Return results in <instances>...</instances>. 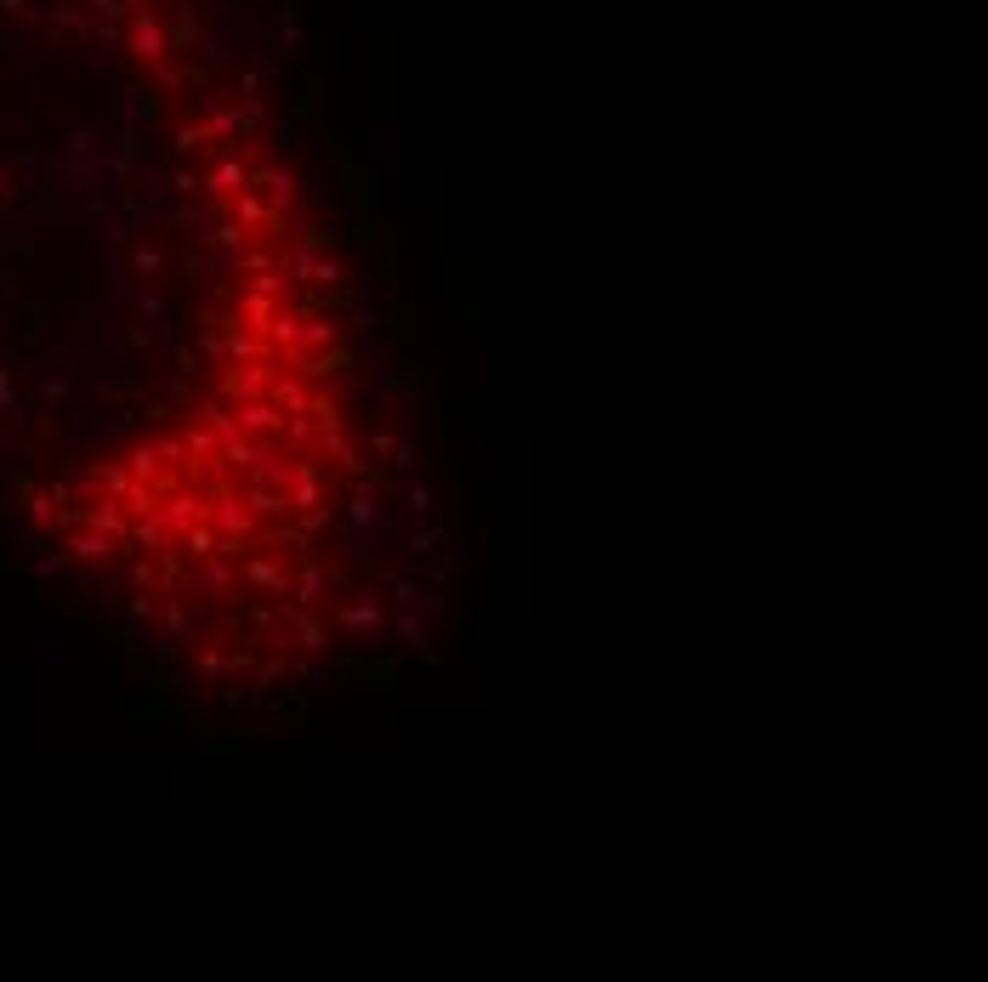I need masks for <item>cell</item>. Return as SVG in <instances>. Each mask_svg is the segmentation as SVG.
<instances>
[{
    "label": "cell",
    "mask_w": 988,
    "mask_h": 982,
    "mask_svg": "<svg viewBox=\"0 0 988 982\" xmlns=\"http://www.w3.org/2000/svg\"><path fill=\"white\" fill-rule=\"evenodd\" d=\"M239 579H245L250 591H262L267 602L290 597V585H296V568L284 562V551H239Z\"/></svg>",
    "instance_id": "cell-1"
},
{
    "label": "cell",
    "mask_w": 988,
    "mask_h": 982,
    "mask_svg": "<svg viewBox=\"0 0 988 982\" xmlns=\"http://www.w3.org/2000/svg\"><path fill=\"white\" fill-rule=\"evenodd\" d=\"M205 523H211L222 540L250 545V540H256V523H262V517H256V511H250L233 489H216V494H211V511H205Z\"/></svg>",
    "instance_id": "cell-2"
},
{
    "label": "cell",
    "mask_w": 988,
    "mask_h": 982,
    "mask_svg": "<svg viewBox=\"0 0 988 982\" xmlns=\"http://www.w3.org/2000/svg\"><path fill=\"white\" fill-rule=\"evenodd\" d=\"M239 591V557H233L228 545H216L211 557L194 562V574H188V597H228Z\"/></svg>",
    "instance_id": "cell-3"
},
{
    "label": "cell",
    "mask_w": 988,
    "mask_h": 982,
    "mask_svg": "<svg viewBox=\"0 0 988 982\" xmlns=\"http://www.w3.org/2000/svg\"><path fill=\"white\" fill-rule=\"evenodd\" d=\"M267 381H273V358H250V364H222V375H216V398H222V404L267 398Z\"/></svg>",
    "instance_id": "cell-4"
},
{
    "label": "cell",
    "mask_w": 988,
    "mask_h": 982,
    "mask_svg": "<svg viewBox=\"0 0 988 982\" xmlns=\"http://www.w3.org/2000/svg\"><path fill=\"white\" fill-rule=\"evenodd\" d=\"M273 608H279V625H284V653L290 648L296 653H324L330 648V631L313 619V608H301V602H290V597H279Z\"/></svg>",
    "instance_id": "cell-5"
},
{
    "label": "cell",
    "mask_w": 988,
    "mask_h": 982,
    "mask_svg": "<svg viewBox=\"0 0 988 982\" xmlns=\"http://www.w3.org/2000/svg\"><path fill=\"white\" fill-rule=\"evenodd\" d=\"M318 245H324V233H318L313 222H307V216H290V250L279 256L284 279H290V284H307V279H313Z\"/></svg>",
    "instance_id": "cell-6"
},
{
    "label": "cell",
    "mask_w": 988,
    "mask_h": 982,
    "mask_svg": "<svg viewBox=\"0 0 988 982\" xmlns=\"http://www.w3.org/2000/svg\"><path fill=\"white\" fill-rule=\"evenodd\" d=\"M250 188L267 199V211H273V222L284 228V216L296 211V199H301V182H296V171H284V165H256L250 171Z\"/></svg>",
    "instance_id": "cell-7"
},
{
    "label": "cell",
    "mask_w": 988,
    "mask_h": 982,
    "mask_svg": "<svg viewBox=\"0 0 988 982\" xmlns=\"http://www.w3.org/2000/svg\"><path fill=\"white\" fill-rule=\"evenodd\" d=\"M336 625L341 631L370 636V648H381V636H387V608H381L375 591H364V597H353V602H341L336 608Z\"/></svg>",
    "instance_id": "cell-8"
},
{
    "label": "cell",
    "mask_w": 988,
    "mask_h": 982,
    "mask_svg": "<svg viewBox=\"0 0 988 982\" xmlns=\"http://www.w3.org/2000/svg\"><path fill=\"white\" fill-rule=\"evenodd\" d=\"M347 591L353 579L341 574V568H324V562H313V557H301V568H296V585H290V602H301V608H318L324 602V591Z\"/></svg>",
    "instance_id": "cell-9"
},
{
    "label": "cell",
    "mask_w": 988,
    "mask_h": 982,
    "mask_svg": "<svg viewBox=\"0 0 988 982\" xmlns=\"http://www.w3.org/2000/svg\"><path fill=\"white\" fill-rule=\"evenodd\" d=\"M228 409H233V421H239L245 438H279L284 421H290L273 398H245V404H228Z\"/></svg>",
    "instance_id": "cell-10"
},
{
    "label": "cell",
    "mask_w": 988,
    "mask_h": 982,
    "mask_svg": "<svg viewBox=\"0 0 988 982\" xmlns=\"http://www.w3.org/2000/svg\"><path fill=\"white\" fill-rule=\"evenodd\" d=\"M205 511H211V500H205V494L177 489L171 500H159V506H154V517H159V523H165V528H171V534L182 540V534H188L194 523H205Z\"/></svg>",
    "instance_id": "cell-11"
},
{
    "label": "cell",
    "mask_w": 988,
    "mask_h": 982,
    "mask_svg": "<svg viewBox=\"0 0 988 982\" xmlns=\"http://www.w3.org/2000/svg\"><path fill=\"white\" fill-rule=\"evenodd\" d=\"M381 591H387L398 608H409V614H443L449 608V597H438V591H421L415 579H404V574H381Z\"/></svg>",
    "instance_id": "cell-12"
},
{
    "label": "cell",
    "mask_w": 988,
    "mask_h": 982,
    "mask_svg": "<svg viewBox=\"0 0 988 982\" xmlns=\"http://www.w3.org/2000/svg\"><path fill=\"white\" fill-rule=\"evenodd\" d=\"M284 506H290V517H296V511H307V506H324V477H318V466L307 455H296V472H290Z\"/></svg>",
    "instance_id": "cell-13"
},
{
    "label": "cell",
    "mask_w": 988,
    "mask_h": 982,
    "mask_svg": "<svg viewBox=\"0 0 988 982\" xmlns=\"http://www.w3.org/2000/svg\"><path fill=\"white\" fill-rule=\"evenodd\" d=\"M267 398L284 409V415H307V404H313V386H307V375L301 369H273V381H267Z\"/></svg>",
    "instance_id": "cell-14"
},
{
    "label": "cell",
    "mask_w": 988,
    "mask_h": 982,
    "mask_svg": "<svg viewBox=\"0 0 988 982\" xmlns=\"http://www.w3.org/2000/svg\"><path fill=\"white\" fill-rule=\"evenodd\" d=\"M222 205H228V216H233V222H245L250 233H262V228H279V222H273V211H267V199H262V193H256V188H250V182H245V188H239V193H228V199H222Z\"/></svg>",
    "instance_id": "cell-15"
},
{
    "label": "cell",
    "mask_w": 988,
    "mask_h": 982,
    "mask_svg": "<svg viewBox=\"0 0 988 982\" xmlns=\"http://www.w3.org/2000/svg\"><path fill=\"white\" fill-rule=\"evenodd\" d=\"M370 455L387 460L392 472H415V466H421V455H415V443H409L404 432H370Z\"/></svg>",
    "instance_id": "cell-16"
},
{
    "label": "cell",
    "mask_w": 988,
    "mask_h": 982,
    "mask_svg": "<svg viewBox=\"0 0 988 982\" xmlns=\"http://www.w3.org/2000/svg\"><path fill=\"white\" fill-rule=\"evenodd\" d=\"M279 307H284V301L279 296H262V290H239V296H233V318H239L245 330H256V335L267 330V318L279 313Z\"/></svg>",
    "instance_id": "cell-17"
},
{
    "label": "cell",
    "mask_w": 988,
    "mask_h": 982,
    "mask_svg": "<svg viewBox=\"0 0 988 982\" xmlns=\"http://www.w3.org/2000/svg\"><path fill=\"white\" fill-rule=\"evenodd\" d=\"M301 313H307V307H279V313L267 318L262 335L273 341V352H279V358H290V352L301 347Z\"/></svg>",
    "instance_id": "cell-18"
},
{
    "label": "cell",
    "mask_w": 988,
    "mask_h": 982,
    "mask_svg": "<svg viewBox=\"0 0 988 982\" xmlns=\"http://www.w3.org/2000/svg\"><path fill=\"white\" fill-rule=\"evenodd\" d=\"M194 239L205 250H239V245H250V239H262V233H250L245 222H233V216H228V222H205Z\"/></svg>",
    "instance_id": "cell-19"
},
{
    "label": "cell",
    "mask_w": 988,
    "mask_h": 982,
    "mask_svg": "<svg viewBox=\"0 0 988 982\" xmlns=\"http://www.w3.org/2000/svg\"><path fill=\"white\" fill-rule=\"evenodd\" d=\"M80 523L91 528V534H114V540L125 545V528H131V517H125L120 500H97V506H86V517Z\"/></svg>",
    "instance_id": "cell-20"
},
{
    "label": "cell",
    "mask_w": 988,
    "mask_h": 982,
    "mask_svg": "<svg viewBox=\"0 0 988 982\" xmlns=\"http://www.w3.org/2000/svg\"><path fill=\"white\" fill-rule=\"evenodd\" d=\"M182 449H188V466H194V472L205 466V460L222 455V443H216V432H211L205 421H188V426H182Z\"/></svg>",
    "instance_id": "cell-21"
},
{
    "label": "cell",
    "mask_w": 988,
    "mask_h": 982,
    "mask_svg": "<svg viewBox=\"0 0 988 982\" xmlns=\"http://www.w3.org/2000/svg\"><path fill=\"white\" fill-rule=\"evenodd\" d=\"M267 455V443H250L245 438V432H233V438L228 443H222V455H216V460H222V466H228V472H256V460H262Z\"/></svg>",
    "instance_id": "cell-22"
},
{
    "label": "cell",
    "mask_w": 988,
    "mask_h": 982,
    "mask_svg": "<svg viewBox=\"0 0 988 982\" xmlns=\"http://www.w3.org/2000/svg\"><path fill=\"white\" fill-rule=\"evenodd\" d=\"M63 545H69V551H74V557H80V562H108V557H114V551H120V540H114V534H91V528H80V534H69V540H63Z\"/></svg>",
    "instance_id": "cell-23"
},
{
    "label": "cell",
    "mask_w": 988,
    "mask_h": 982,
    "mask_svg": "<svg viewBox=\"0 0 988 982\" xmlns=\"http://www.w3.org/2000/svg\"><path fill=\"white\" fill-rule=\"evenodd\" d=\"M318 443H324V455L336 460V466H341L347 477H370V466L358 460V449L347 443V432H318Z\"/></svg>",
    "instance_id": "cell-24"
},
{
    "label": "cell",
    "mask_w": 988,
    "mask_h": 982,
    "mask_svg": "<svg viewBox=\"0 0 988 982\" xmlns=\"http://www.w3.org/2000/svg\"><path fill=\"white\" fill-rule=\"evenodd\" d=\"M245 182H250V165H239V159H222V165H216V171L205 176V182H199V188L216 193V199H228V193H239Z\"/></svg>",
    "instance_id": "cell-25"
},
{
    "label": "cell",
    "mask_w": 988,
    "mask_h": 982,
    "mask_svg": "<svg viewBox=\"0 0 988 982\" xmlns=\"http://www.w3.org/2000/svg\"><path fill=\"white\" fill-rule=\"evenodd\" d=\"M290 472H296V455L284 460L267 449L262 460H256V472H250V483H262V489H290Z\"/></svg>",
    "instance_id": "cell-26"
},
{
    "label": "cell",
    "mask_w": 988,
    "mask_h": 982,
    "mask_svg": "<svg viewBox=\"0 0 988 982\" xmlns=\"http://www.w3.org/2000/svg\"><path fill=\"white\" fill-rule=\"evenodd\" d=\"M387 625H392V631H398V636H404V642H409V648H415V653H421L426 665H432V659H438V648H432V636H426L421 614H409V608H404V614H398V619H387Z\"/></svg>",
    "instance_id": "cell-27"
},
{
    "label": "cell",
    "mask_w": 988,
    "mask_h": 982,
    "mask_svg": "<svg viewBox=\"0 0 988 982\" xmlns=\"http://www.w3.org/2000/svg\"><path fill=\"white\" fill-rule=\"evenodd\" d=\"M239 500H245L256 517H290V506H284V489H262V483H245L239 489Z\"/></svg>",
    "instance_id": "cell-28"
},
{
    "label": "cell",
    "mask_w": 988,
    "mask_h": 982,
    "mask_svg": "<svg viewBox=\"0 0 988 982\" xmlns=\"http://www.w3.org/2000/svg\"><path fill=\"white\" fill-rule=\"evenodd\" d=\"M125 460H131V477H137V483H154V489L165 483V466H159L154 443H131V455Z\"/></svg>",
    "instance_id": "cell-29"
},
{
    "label": "cell",
    "mask_w": 988,
    "mask_h": 982,
    "mask_svg": "<svg viewBox=\"0 0 988 982\" xmlns=\"http://www.w3.org/2000/svg\"><path fill=\"white\" fill-rule=\"evenodd\" d=\"M347 676H364V682H381V687H398V682H404V670H398V665H392V659H353V665H347Z\"/></svg>",
    "instance_id": "cell-30"
},
{
    "label": "cell",
    "mask_w": 988,
    "mask_h": 982,
    "mask_svg": "<svg viewBox=\"0 0 988 982\" xmlns=\"http://www.w3.org/2000/svg\"><path fill=\"white\" fill-rule=\"evenodd\" d=\"M177 545H182V557H188V562H199V557H211L216 545H222V534H216L211 523H194V528H188V534H182Z\"/></svg>",
    "instance_id": "cell-31"
},
{
    "label": "cell",
    "mask_w": 988,
    "mask_h": 982,
    "mask_svg": "<svg viewBox=\"0 0 988 982\" xmlns=\"http://www.w3.org/2000/svg\"><path fill=\"white\" fill-rule=\"evenodd\" d=\"M421 386H426V375L415 364H398L387 375V392H392V398H404V404H409V398H421Z\"/></svg>",
    "instance_id": "cell-32"
},
{
    "label": "cell",
    "mask_w": 988,
    "mask_h": 982,
    "mask_svg": "<svg viewBox=\"0 0 988 982\" xmlns=\"http://www.w3.org/2000/svg\"><path fill=\"white\" fill-rule=\"evenodd\" d=\"M131 301L142 307V318H148V324H165V313H171V301L159 296L154 284H131Z\"/></svg>",
    "instance_id": "cell-33"
},
{
    "label": "cell",
    "mask_w": 988,
    "mask_h": 982,
    "mask_svg": "<svg viewBox=\"0 0 988 982\" xmlns=\"http://www.w3.org/2000/svg\"><path fill=\"white\" fill-rule=\"evenodd\" d=\"M194 670H199V682H222V676H228V653L216 648V642H205V648L194 653Z\"/></svg>",
    "instance_id": "cell-34"
},
{
    "label": "cell",
    "mask_w": 988,
    "mask_h": 982,
    "mask_svg": "<svg viewBox=\"0 0 988 982\" xmlns=\"http://www.w3.org/2000/svg\"><path fill=\"white\" fill-rule=\"evenodd\" d=\"M159 267H165V256H159L154 245H131V250H125V273H137V279H154Z\"/></svg>",
    "instance_id": "cell-35"
},
{
    "label": "cell",
    "mask_w": 988,
    "mask_h": 982,
    "mask_svg": "<svg viewBox=\"0 0 988 982\" xmlns=\"http://www.w3.org/2000/svg\"><path fill=\"white\" fill-rule=\"evenodd\" d=\"M341 313H347L353 330H381V324H392V313H381V307H370V301H347Z\"/></svg>",
    "instance_id": "cell-36"
},
{
    "label": "cell",
    "mask_w": 988,
    "mask_h": 982,
    "mask_svg": "<svg viewBox=\"0 0 988 982\" xmlns=\"http://www.w3.org/2000/svg\"><path fill=\"white\" fill-rule=\"evenodd\" d=\"M301 682H307V693H330V687L347 682V670L341 665H307L301 670Z\"/></svg>",
    "instance_id": "cell-37"
},
{
    "label": "cell",
    "mask_w": 988,
    "mask_h": 982,
    "mask_svg": "<svg viewBox=\"0 0 988 982\" xmlns=\"http://www.w3.org/2000/svg\"><path fill=\"white\" fill-rule=\"evenodd\" d=\"M460 562H466V557H460L455 545L443 540V545H438V551H432V579H438V585H449V579H455V574H460Z\"/></svg>",
    "instance_id": "cell-38"
},
{
    "label": "cell",
    "mask_w": 988,
    "mask_h": 982,
    "mask_svg": "<svg viewBox=\"0 0 988 982\" xmlns=\"http://www.w3.org/2000/svg\"><path fill=\"white\" fill-rule=\"evenodd\" d=\"M341 279H347V262H341V256H318V262H313V279H307V284H324V290H336Z\"/></svg>",
    "instance_id": "cell-39"
},
{
    "label": "cell",
    "mask_w": 988,
    "mask_h": 982,
    "mask_svg": "<svg viewBox=\"0 0 988 982\" xmlns=\"http://www.w3.org/2000/svg\"><path fill=\"white\" fill-rule=\"evenodd\" d=\"M171 222H177L182 233H199L205 222H211V211H205V205H194V199H182L177 211H171Z\"/></svg>",
    "instance_id": "cell-40"
},
{
    "label": "cell",
    "mask_w": 988,
    "mask_h": 982,
    "mask_svg": "<svg viewBox=\"0 0 988 982\" xmlns=\"http://www.w3.org/2000/svg\"><path fill=\"white\" fill-rule=\"evenodd\" d=\"M131 585H137V591H165V585H159V562H154V551L131 562Z\"/></svg>",
    "instance_id": "cell-41"
},
{
    "label": "cell",
    "mask_w": 988,
    "mask_h": 982,
    "mask_svg": "<svg viewBox=\"0 0 988 982\" xmlns=\"http://www.w3.org/2000/svg\"><path fill=\"white\" fill-rule=\"evenodd\" d=\"M443 540H449V534H443V528H415V534H409V557H432V551H438V545Z\"/></svg>",
    "instance_id": "cell-42"
},
{
    "label": "cell",
    "mask_w": 988,
    "mask_h": 982,
    "mask_svg": "<svg viewBox=\"0 0 988 982\" xmlns=\"http://www.w3.org/2000/svg\"><path fill=\"white\" fill-rule=\"evenodd\" d=\"M154 455H159V466H182V472H194V466H188V449H182V432L177 438H159Z\"/></svg>",
    "instance_id": "cell-43"
},
{
    "label": "cell",
    "mask_w": 988,
    "mask_h": 982,
    "mask_svg": "<svg viewBox=\"0 0 988 982\" xmlns=\"http://www.w3.org/2000/svg\"><path fill=\"white\" fill-rule=\"evenodd\" d=\"M233 131H239V114H233V108H222V103H211V137L216 142H233Z\"/></svg>",
    "instance_id": "cell-44"
},
{
    "label": "cell",
    "mask_w": 988,
    "mask_h": 982,
    "mask_svg": "<svg viewBox=\"0 0 988 982\" xmlns=\"http://www.w3.org/2000/svg\"><path fill=\"white\" fill-rule=\"evenodd\" d=\"M57 517V494H29V523L46 528Z\"/></svg>",
    "instance_id": "cell-45"
},
{
    "label": "cell",
    "mask_w": 988,
    "mask_h": 982,
    "mask_svg": "<svg viewBox=\"0 0 988 982\" xmlns=\"http://www.w3.org/2000/svg\"><path fill=\"white\" fill-rule=\"evenodd\" d=\"M284 676H290V659H284V653L273 648V659H267V665L256 670V687H273V682H284Z\"/></svg>",
    "instance_id": "cell-46"
},
{
    "label": "cell",
    "mask_w": 988,
    "mask_h": 982,
    "mask_svg": "<svg viewBox=\"0 0 988 982\" xmlns=\"http://www.w3.org/2000/svg\"><path fill=\"white\" fill-rule=\"evenodd\" d=\"M404 506L415 511V517H421V523H426V517H432V506H438V500H432V489H426V483H415V489L404 494Z\"/></svg>",
    "instance_id": "cell-47"
},
{
    "label": "cell",
    "mask_w": 988,
    "mask_h": 982,
    "mask_svg": "<svg viewBox=\"0 0 988 982\" xmlns=\"http://www.w3.org/2000/svg\"><path fill=\"white\" fill-rule=\"evenodd\" d=\"M171 364H177V375H194V369H199V352L188 347V341H177V347H171Z\"/></svg>",
    "instance_id": "cell-48"
},
{
    "label": "cell",
    "mask_w": 988,
    "mask_h": 982,
    "mask_svg": "<svg viewBox=\"0 0 988 982\" xmlns=\"http://www.w3.org/2000/svg\"><path fill=\"white\" fill-rule=\"evenodd\" d=\"M97 239H103L108 250H125V239H131V228H125V222H103V233H97Z\"/></svg>",
    "instance_id": "cell-49"
},
{
    "label": "cell",
    "mask_w": 988,
    "mask_h": 982,
    "mask_svg": "<svg viewBox=\"0 0 988 982\" xmlns=\"http://www.w3.org/2000/svg\"><path fill=\"white\" fill-rule=\"evenodd\" d=\"M165 188L177 193V199H194V193H199V182H194V176H188V171H177V176H171V182H165Z\"/></svg>",
    "instance_id": "cell-50"
},
{
    "label": "cell",
    "mask_w": 988,
    "mask_h": 982,
    "mask_svg": "<svg viewBox=\"0 0 988 982\" xmlns=\"http://www.w3.org/2000/svg\"><path fill=\"white\" fill-rule=\"evenodd\" d=\"M131 614H137V619H159V602H154V591H142V597H131Z\"/></svg>",
    "instance_id": "cell-51"
},
{
    "label": "cell",
    "mask_w": 988,
    "mask_h": 982,
    "mask_svg": "<svg viewBox=\"0 0 988 982\" xmlns=\"http://www.w3.org/2000/svg\"><path fill=\"white\" fill-rule=\"evenodd\" d=\"M267 142H273V148H290V125L273 120V125H267Z\"/></svg>",
    "instance_id": "cell-52"
},
{
    "label": "cell",
    "mask_w": 988,
    "mask_h": 982,
    "mask_svg": "<svg viewBox=\"0 0 988 982\" xmlns=\"http://www.w3.org/2000/svg\"><path fill=\"white\" fill-rule=\"evenodd\" d=\"M199 142H205V137H199L194 125H182V131H177V148H182V154H194Z\"/></svg>",
    "instance_id": "cell-53"
},
{
    "label": "cell",
    "mask_w": 988,
    "mask_h": 982,
    "mask_svg": "<svg viewBox=\"0 0 988 982\" xmlns=\"http://www.w3.org/2000/svg\"><path fill=\"white\" fill-rule=\"evenodd\" d=\"M199 296H205V301H222V273H211V279L199 284Z\"/></svg>",
    "instance_id": "cell-54"
}]
</instances>
